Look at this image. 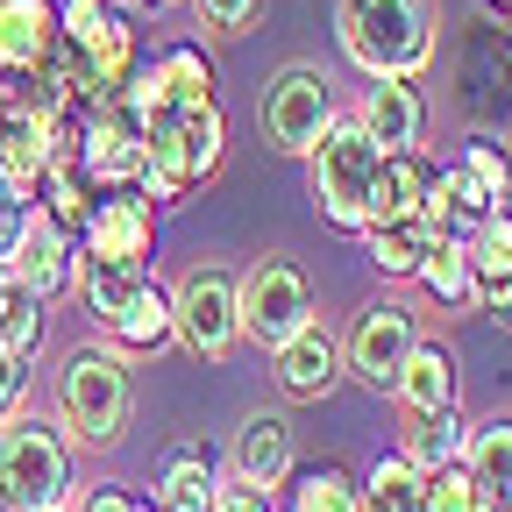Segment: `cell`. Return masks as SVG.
Segmentation results:
<instances>
[{"label": "cell", "instance_id": "cell-1", "mask_svg": "<svg viewBox=\"0 0 512 512\" xmlns=\"http://www.w3.org/2000/svg\"><path fill=\"white\" fill-rule=\"evenodd\" d=\"M335 43L363 79H420L434 64V8L427 0H342Z\"/></svg>", "mask_w": 512, "mask_h": 512}, {"label": "cell", "instance_id": "cell-2", "mask_svg": "<svg viewBox=\"0 0 512 512\" xmlns=\"http://www.w3.org/2000/svg\"><path fill=\"white\" fill-rule=\"evenodd\" d=\"M228 157V114L221 100L207 107H185V114H164L143 128V171L128 192H143L150 207H178L192 185H207Z\"/></svg>", "mask_w": 512, "mask_h": 512}, {"label": "cell", "instance_id": "cell-3", "mask_svg": "<svg viewBox=\"0 0 512 512\" xmlns=\"http://www.w3.org/2000/svg\"><path fill=\"white\" fill-rule=\"evenodd\" d=\"M136 413V370L121 349H72L57 370V427L86 441V448H114Z\"/></svg>", "mask_w": 512, "mask_h": 512}, {"label": "cell", "instance_id": "cell-4", "mask_svg": "<svg viewBox=\"0 0 512 512\" xmlns=\"http://www.w3.org/2000/svg\"><path fill=\"white\" fill-rule=\"evenodd\" d=\"M0 505L8 512H57L72 505V441L43 413L0 420Z\"/></svg>", "mask_w": 512, "mask_h": 512}, {"label": "cell", "instance_id": "cell-5", "mask_svg": "<svg viewBox=\"0 0 512 512\" xmlns=\"http://www.w3.org/2000/svg\"><path fill=\"white\" fill-rule=\"evenodd\" d=\"M377 143L356 128V114H335V128L306 150V192L313 214L335 235H363L370 228V185H377Z\"/></svg>", "mask_w": 512, "mask_h": 512}, {"label": "cell", "instance_id": "cell-6", "mask_svg": "<svg viewBox=\"0 0 512 512\" xmlns=\"http://www.w3.org/2000/svg\"><path fill=\"white\" fill-rule=\"evenodd\" d=\"M57 50L72 64V100L79 107L121 93L128 72H136V29L107 0H57Z\"/></svg>", "mask_w": 512, "mask_h": 512}, {"label": "cell", "instance_id": "cell-7", "mask_svg": "<svg viewBox=\"0 0 512 512\" xmlns=\"http://www.w3.org/2000/svg\"><path fill=\"white\" fill-rule=\"evenodd\" d=\"M64 157L79 164V178L93 192H128L136 171H143V121H136V107H128L121 93L79 107L72 121H64Z\"/></svg>", "mask_w": 512, "mask_h": 512}, {"label": "cell", "instance_id": "cell-8", "mask_svg": "<svg viewBox=\"0 0 512 512\" xmlns=\"http://www.w3.org/2000/svg\"><path fill=\"white\" fill-rule=\"evenodd\" d=\"M313 320V285L292 256H256V264L235 278V328L256 349H278L285 335H299Z\"/></svg>", "mask_w": 512, "mask_h": 512}, {"label": "cell", "instance_id": "cell-9", "mask_svg": "<svg viewBox=\"0 0 512 512\" xmlns=\"http://www.w3.org/2000/svg\"><path fill=\"white\" fill-rule=\"evenodd\" d=\"M335 79L320 72V64H285V72L264 86V100H256V128H264V143L278 157H306L320 136L335 128Z\"/></svg>", "mask_w": 512, "mask_h": 512}, {"label": "cell", "instance_id": "cell-10", "mask_svg": "<svg viewBox=\"0 0 512 512\" xmlns=\"http://www.w3.org/2000/svg\"><path fill=\"white\" fill-rule=\"evenodd\" d=\"M164 299H171V335L185 342V356L228 363V356L242 349V328H235V271L192 264Z\"/></svg>", "mask_w": 512, "mask_h": 512}, {"label": "cell", "instance_id": "cell-11", "mask_svg": "<svg viewBox=\"0 0 512 512\" xmlns=\"http://www.w3.org/2000/svg\"><path fill=\"white\" fill-rule=\"evenodd\" d=\"M413 342H420L413 306L406 299H370L356 313V328L342 335V370L356 384H370V392H392L399 370H406V356H413Z\"/></svg>", "mask_w": 512, "mask_h": 512}, {"label": "cell", "instance_id": "cell-12", "mask_svg": "<svg viewBox=\"0 0 512 512\" xmlns=\"http://www.w3.org/2000/svg\"><path fill=\"white\" fill-rule=\"evenodd\" d=\"M79 249L107 256V264H128V271H150V256H157V207L143 200V192H100L86 228H79Z\"/></svg>", "mask_w": 512, "mask_h": 512}, {"label": "cell", "instance_id": "cell-13", "mask_svg": "<svg viewBox=\"0 0 512 512\" xmlns=\"http://www.w3.org/2000/svg\"><path fill=\"white\" fill-rule=\"evenodd\" d=\"M57 150H64V121L22 107L15 93L0 100V185L15 200H36V178L57 164Z\"/></svg>", "mask_w": 512, "mask_h": 512}, {"label": "cell", "instance_id": "cell-14", "mask_svg": "<svg viewBox=\"0 0 512 512\" xmlns=\"http://www.w3.org/2000/svg\"><path fill=\"white\" fill-rule=\"evenodd\" d=\"M271 377H278L285 399H328L335 384H342V335L313 313L299 335H285L271 349Z\"/></svg>", "mask_w": 512, "mask_h": 512}, {"label": "cell", "instance_id": "cell-15", "mask_svg": "<svg viewBox=\"0 0 512 512\" xmlns=\"http://www.w3.org/2000/svg\"><path fill=\"white\" fill-rule=\"evenodd\" d=\"M72 256H79V242L64 235L43 207H29V221H22V242H15V256H8V271L50 306V299H64L72 292Z\"/></svg>", "mask_w": 512, "mask_h": 512}, {"label": "cell", "instance_id": "cell-16", "mask_svg": "<svg viewBox=\"0 0 512 512\" xmlns=\"http://www.w3.org/2000/svg\"><path fill=\"white\" fill-rule=\"evenodd\" d=\"M228 477L278 498V484H292V420L285 413H249L235 427V448H228Z\"/></svg>", "mask_w": 512, "mask_h": 512}, {"label": "cell", "instance_id": "cell-17", "mask_svg": "<svg viewBox=\"0 0 512 512\" xmlns=\"http://www.w3.org/2000/svg\"><path fill=\"white\" fill-rule=\"evenodd\" d=\"M356 128L377 143V157H399V150H420V128H427V107L406 79H370L363 100H356Z\"/></svg>", "mask_w": 512, "mask_h": 512}, {"label": "cell", "instance_id": "cell-18", "mask_svg": "<svg viewBox=\"0 0 512 512\" xmlns=\"http://www.w3.org/2000/svg\"><path fill=\"white\" fill-rule=\"evenodd\" d=\"M470 278H477V306H491L498 320H512V207H491L470 235Z\"/></svg>", "mask_w": 512, "mask_h": 512}, {"label": "cell", "instance_id": "cell-19", "mask_svg": "<svg viewBox=\"0 0 512 512\" xmlns=\"http://www.w3.org/2000/svg\"><path fill=\"white\" fill-rule=\"evenodd\" d=\"M57 50V0H0V79H29Z\"/></svg>", "mask_w": 512, "mask_h": 512}, {"label": "cell", "instance_id": "cell-20", "mask_svg": "<svg viewBox=\"0 0 512 512\" xmlns=\"http://www.w3.org/2000/svg\"><path fill=\"white\" fill-rule=\"evenodd\" d=\"M143 72H150V86H157V100L171 107V114H185V107H207L214 100V57L200 50V43H164L150 64H143Z\"/></svg>", "mask_w": 512, "mask_h": 512}, {"label": "cell", "instance_id": "cell-21", "mask_svg": "<svg viewBox=\"0 0 512 512\" xmlns=\"http://www.w3.org/2000/svg\"><path fill=\"white\" fill-rule=\"evenodd\" d=\"M491 214V200L470 185V171L463 164H434L427 171V200H420V221L434 228V235H448V242H463L477 221Z\"/></svg>", "mask_w": 512, "mask_h": 512}, {"label": "cell", "instance_id": "cell-22", "mask_svg": "<svg viewBox=\"0 0 512 512\" xmlns=\"http://www.w3.org/2000/svg\"><path fill=\"white\" fill-rule=\"evenodd\" d=\"M392 399H399L406 413H441V406H456V349L420 335L413 356H406V370H399V384H392Z\"/></svg>", "mask_w": 512, "mask_h": 512}, {"label": "cell", "instance_id": "cell-23", "mask_svg": "<svg viewBox=\"0 0 512 512\" xmlns=\"http://www.w3.org/2000/svg\"><path fill=\"white\" fill-rule=\"evenodd\" d=\"M214 484H221L214 448H171L164 470H157L150 505H157V512H207V505H214Z\"/></svg>", "mask_w": 512, "mask_h": 512}, {"label": "cell", "instance_id": "cell-24", "mask_svg": "<svg viewBox=\"0 0 512 512\" xmlns=\"http://www.w3.org/2000/svg\"><path fill=\"white\" fill-rule=\"evenodd\" d=\"M150 285V271H128V264H107V256H72V292L86 299V313L100 320V328H107V320H121L128 313V299H136Z\"/></svg>", "mask_w": 512, "mask_h": 512}, {"label": "cell", "instance_id": "cell-25", "mask_svg": "<svg viewBox=\"0 0 512 512\" xmlns=\"http://www.w3.org/2000/svg\"><path fill=\"white\" fill-rule=\"evenodd\" d=\"M498 505L512 498V413H491V420H477V427H463V456H456Z\"/></svg>", "mask_w": 512, "mask_h": 512}, {"label": "cell", "instance_id": "cell-26", "mask_svg": "<svg viewBox=\"0 0 512 512\" xmlns=\"http://www.w3.org/2000/svg\"><path fill=\"white\" fill-rule=\"evenodd\" d=\"M413 285L441 306V313H477V278H470V249L463 242H434L427 256H420V271H413Z\"/></svg>", "mask_w": 512, "mask_h": 512}, {"label": "cell", "instance_id": "cell-27", "mask_svg": "<svg viewBox=\"0 0 512 512\" xmlns=\"http://www.w3.org/2000/svg\"><path fill=\"white\" fill-rule=\"evenodd\" d=\"M463 413L456 406H441V413H406V434H399V456L420 470V477H434V470H448L463 456Z\"/></svg>", "mask_w": 512, "mask_h": 512}, {"label": "cell", "instance_id": "cell-28", "mask_svg": "<svg viewBox=\"0 0 512 512\" xmlns=\"http://www.w3.org/2000/svg\"><path fill=\"white\" fill-rule=\"evenodd\" d=\"M356 242H363V256H370L384 278H413V271H420V256H427L441 235H434L420 214H406V221H370Z\"/></svg>", "mask_w": 512, "mask_h": 512}, {"label": "cell", "instance_id": "cell-29", "mask_svg": "<svg viewBox=\"0 0 512 512\" xmlns=\"http://www.w3.org/2000/svg\"><path fill=\"white\" fill-rule=\"evenodd\" d=\"M107 335H114L121 356H157V349H171L178 335H171V299H164V285L150 278L136 299H128L121 320H107Z\"/></svg>", "mask_w": 512, "mask_h": 512}, {"label": "cell", "instance_id": "cell-30", "mask_svg": "<svg viewBox=\"0 0 512 512\" xmlns=\"http://www.w3.org/2000/svg\"><path fill=\"white\" fill-rule=\"evenodd\" d=\"M427 157L420 150H399V157H384L377 164V185H370V221H406V214H420V200H427Z\"/></svg>", "mask_w": 512, "mask_h": 512}, {"label": "cell", "instance_id": "cell-31", "mask_svg": "<svg viewBox=\"0 0 512 512\" xmlns=\"http://www.w3.org/2000/svg\"><path fill=\"white\" fill-rule=\"evenodd\" d=\"M93 200H100V192H93V185L79 178V164H72V157H64V150H57V164H50V171L36 178V200H29V207H43V214H50V221H57L64 235H72V242H79V228H86V214H93Z\"/></svg>", "mask_w": 512, "mask_h": 512}, {"label": "cell", "instance_id": "cell-32", "mask_svg": "<svg viewBox=\"0 0 512 512\" xmlns=\"http://www.w3.org/2000/svg\"><path fill=\"white\" fill-rule=\"evenodd\" d=\"M0 349L22 363H36V349H43V299L8 264H0Z\"/></svg>", "mask_w": 512, "mask_h": 512}, {"label": "cell", "instance_id": "cell-33", "mask_svg": "<svg viewBox=\"0 0 512 512\" xmlns=\"http://www.w3.org/2000/svg\"><path fill=\"white\" fill-rule=\"evenodd\" d=\"M363 512H427V477L399 456H377L370 477H363Z\"/></svg>", "mask_w": 512, "mask_h": 512}, {"label": "cell", "instance_id": "cell-34", "mask_svg": "<svg viewBox=\"0 0 512 512\" xmlns=\"http://www.w3.org/2000/svg\"><path fill=\"white\" fill-rule=\"evenodd\" d=\"M285 512H363V477H349L342 463H313L292 484Z\"/></svg>", "mask_w": 512, "mask_h": 512}, {"label": "cell", "instance_id": "cell-35", "mask_svg": "<svg viewBox=\"0 0 512 512\" xmlns=\"http://www.w3.org/2000/svg\"><path fill=\"white\" fill-rule=\"evenodd\" d=\"M456 164L470 171V185L484 192L491 207H512V157H505V143H491V136H470Z\"/></svg>", "mask_w": 512, "mask_h": 512}, {"label": "cell", "instance_id": "cell-36", "mask_svg": "<svg viewBox=\"0 0 512 512\" xmlns=\"http://www.w3.org/2000/svg\"><path fill=\"white\" fill-rule=\"evenodd\" d=\"M427 512H505V505H498L463 463H448V470L427 477Z\"/></svg>", "mask_w": 512, "mask_h": 512}, {"label": "cell", "instance_id": "cell-37", "mask_svg": "<svg viewBox=\"0 0 512 512\" xmlns=\"http://www.w3.org/2000/svg\"><path fill=\"white\" fill-rule=\"evenodd\" d=\"M256 8H264V0H192V15H200L207 36H249Z\"/></svg>", "mask_w": 512, "mask_h": 512}, {"label": "cell", "instance_id": "cell-38", "mask_svg": "<svg viewBox=\"0 0 512 512\" xmlns=\"http://www.w3.org/2000/svg\"><path fill=\"white\" fill-rule=\"evenodd\" d=\"M64 512H157V505L136 498V491H121V484H86V491H72Z\"/></svg>", "mask_w": 512, "mask_h": 512}, {"label": "cell", "instance_id": "cell-39", "mask_svg": "<svg viewBox=\"0 0 512 512\" xmlns=\"http://www.w3.org/2000/svg\"><path fill=\"white\" fill-rule=\"evenodd\" d=\"M207 512H278V505H271V491H256V484H235V477H221Z\"/></svg>", "mask_w": 512, "mask_h": 512}, {"label": "cell", "instance_id": "cell-40", "mask_svg": "<svg viewBox=\"0 0 512 512\" xmlns=\"http://www.w3.org/2000/svg\"><path fill=\"white\" fill-rule=\"evenodd\" d=\"M22 392H29V363L0 349V420H8V413H22Z\"/></svg>", "mask_w": 512, "mask_h": 512}, {"label": "cell", "instance_id": "cell-41", "mask_svg": "<svg viewBox=\"0 0 512 512\" xmlns=\"http://www.w3.org/2000/svg\"><path fill=\"white\" fill-rule=\"evenodd\" d=\"M22 221H29V200H15V192L0 185V264L15 256V242H22Z\"/></svg>", "mask_w": 512, "mask_h": 512}, {"label": "cell", "instance_id": "cell-42", "mask_svg": "<svg viewBox=\"0 0 512 512\" xmlns=\"http://www.w3.org/2000/svg\"><path fill=\"white\" fill-rule=\"evenodd\" d=\"M143 8H178V0H143Z\"/></svg>", "mask_w": 512, "mask_h": 512}, {"label": "cell", "instance_id": "cell-43", "mask_svg": "<svg viewBox=\"0 0 512 512\" xmlns=\"http://www.w3.org/2000/svg\"><path fill=\"white\" fill-rule=\"evenodd\" d=\"M491 8H498V15H512V0H491Z\"/></svg>", "mask_w": 512, "mask_h": 512}, {"label": "cell", "instance_id": "cell-44", "mask_svg": "<svg viewBox=\"0 0 512 512\" xmlns=\"http://www.w3.org/2000/svg\"><path fill=\"white\" fill-rule=\"evenodd\" d=\"M57 512H64V505H57Z\"/></svg>", "mask_w": 512, "mask_h": 512}]
</instances>
